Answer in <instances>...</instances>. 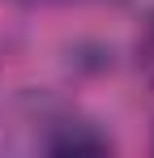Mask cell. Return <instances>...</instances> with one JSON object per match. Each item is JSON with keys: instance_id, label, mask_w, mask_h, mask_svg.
<instances>
[{"instance_id": "cell-1", "label": "cell", "mask_w": 154, "mask_h": 158, "mask_svg": "<svg viewBox=\"0 0 154 158\" xmlns=\"http://www.w3.org/2000/svg\"><path fill=\"white\" fill-rule=\"evenodd\" d=\"M141 64H146V73L154 77V17H150V30H146V39H141Z\"/></svg>"}]
</instances>
